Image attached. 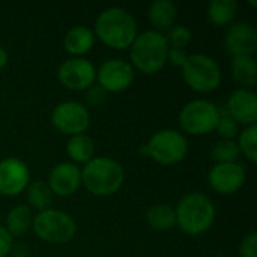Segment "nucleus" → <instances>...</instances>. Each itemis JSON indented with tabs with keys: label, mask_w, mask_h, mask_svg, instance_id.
Returning a JSON list of instances; mask_svg holds the SVG:
<instances>
[{
	"label": "nucleus",
	"mask_w": 257,
	"mask_h": 257,
	"mask_svg": "<svg viewBox=\"0 0 257 257\" xmlns=\"http://www.w3.org/2000/svg\"><path fill=\"white\" fill-rule=\"evenodd\" d=\"M92 30L96 39L114 50L130 48L139 35L136 18L120 6H110L99 12Z\"/></svg>",
	"instance_id": "f257e3e1"
},
{
	"label": "nucleus",
	"mask_w": 257,
	"mask_h": 257,
	"mask_svg": "<svg viewBox=\"0 0 257 257\" xmlns=\"http://www.w3.org/2000/svg\"><path fill=\"white\" fill-rule=\"evenodd\" d=\"M125 181V169L110 157H93L81 169V185L98 197H107L120 190Z\"/></svg>",
	"instance_id": "f03ea898"
},
{
	"label": "nucleus",
	"mask_w": 257,
	"mask_h": 257,
	"mask_svg": "<svg viewBox=\"0 0 257 257\" xmlns=\"http://www.w3.org/2000/svg\"><path fill=\"white\" fill-rule=\"evenodd\" d=\"M176 226L190 236L206 233L215 221L214 202L203 193L185 194L175 208Z\"/></svg>",
	"instance_id": "7ed1b4c3"
},
{
	"label": "nucleus",
	"mask_w": 257,
	"mask_h": 257,
	"mask_svg": "<svg viewBox=\"0 0 257 257\" xmlns=\"http://www.w3.org/2000/svg\"><path fill=\"white\" fill-rule=\"evenodd\" d=\"M169 44L163 33L146 30L139 33L130 47V59L134 69L143 74H157L167 63Z\"/></svg>",
	"instance_id": "20e7f679"
},
{
	"label": "nucleus",
	"mask_w": 257,
	"mask_h": 257,
	"mask_svg": "<svg viewBox=\"0 0 257 257\" xmlns=\"http://www.w3.org/2000/svg\"><path fill=\"white\" fill-rule=\"evenodd\" d=\"M32 230L47 244H66L77 233L75 220L65 211L50 208L33 215Z\"/></svg>",
	"instance_id": "39448f33"
},
{
	"label": "nucleus",
	"mask_w": 257,
	"mask_h": 257,
	"mask_svg": "<svg viewBox=\"0 0 257 257\" xmlns=\"http://www.w3.org/2000/svg\"><path fill=\"white\" fill-rule=\"evenodd\" d=\"M143 154L161 166H173L185 160L188 154V140L181 131L170 128L160 130L145 145Z\"/></svg>",
	"instance_id": "423d86ee"
},
{
	"label": "nucleus",
	"mask_w": 257,
	"mask_h": 257,
	"mask_svg": "<svg viewBox=\"0 0 257 257\" xmlns=\"http://www.w3.org/2000/svg\"><path fill=\"white\" fill-rule=\"evenodd\" d=\"M182 78L197 93H211L221 84V69L208 54H191L182 68Z\"/></svg>",
	"instance_id": "0eeeda50"
},
{
	"label": "nucleus",
	"mask_w": 257,
	"mask_h": 257,
	"mask_svg": "<svg viewBox=\"0 0 257 257\" xmlns=\"http://www.w3.org/2000/svg\"><path fill=\"white\" fill-rule=\"evenodd\" d=\"M221 110L208 99H194L179 111V126L182 134L206 136L215 131Z\"/></svg>",
	"instance_id": "6e6552de"
},
{
	"label": "nucleus",
	"mask_w": 257,
	"mask_h": 257,
	"mask_svg": "<svg viewBox=\"0 0 257 257\" xmlns=\"http://www.w3.org/2000/svg\"><path fill=\"white\" fill-rule=\"evenodd\" d=\"M53 126L69 137L84 134L90 125L89 108L78 101H63L51 111Z\"/></svg>",
	"instance_id": "1a4fd4ad"
},
{
	"label": "nucleus",
	"mask_w": 257,
	"mask_h": 257,
	"mask_svg": "<svg viewBox=\"0 0 257 257\" xmlns=\"http://www.w3.org/2000/svg\"><path fill=\"white\" fill-rule=\"evenodd\" d=\"M57 78L69 90H87L96 81V68L84 57H69L59 66Z\"/></svg>",
	"instance_id": "9d476101"
},
{
	"label": "nucleus",
	"mask_w": 257,
	"mask_h": 257,
	"mask_svg": "<svg viewBox=\"0 0 257 257\" xmlns=\"http://www.w3.org/2000/svg\"><path fill=\"white\" fill-rule=\"evenodd\" d=\"M134 78L136 69L125 59H108L96 69V81L107 93L126 90Z\"/></svg>",
	"instance_id": "9b49d317"
},
{
	"label": "nucleus",
	"mask_w": 257,
	"mask_h": 257,
	"mask_svg": "<svg viewBox=\"0 0 257 257\" xmlns=\"http://www.w3.org/2000/svg\"><path fill=\"white\" fill-rule=\"evenodd\" d=\"M245 167L239 163H221L215 164L208 173V184L209 187L221 194V196H232L238 193L245 184Z\"/></svg>",
	"instance_id": "f8f14e48"
},
{
	"label": "nucleus",
	"mask_w": 257,
	"mask_h": 257,
	"mask_svg": "<svg viewBox=\"0 0 257 257\" xmlns=\"http://www.w3.org/2000/svg\"><path fill=\"white\" fill-rule=\"evenodd\" d=\"M30 184L29 166L15 157H8L0 161V194L15 197L26 191Z\"/></svg>",
	"instance_id": "ddd939ff"
},
{
	"label": "nucleus",
	"mask_w": 257,
	"mask_h": 257,
	"mask_svg": "<svg viewBox=\"0 0 257 257\" xmlns=\"http://www.w3.org/2000/svg\"><path fill=\"white\" fill-rule=\"evenodd\" d=\"M47 184L53 196L69 197L81 187V169L71 161L59 163L50 170Z\"/></svg>",
	"instance_id": "4468645a"
},
{
	"label": "nucleus",
	"mask_w": 257,
	"mask_h": 257,
	"mask_svg": "<svg viewBox=\"0 0 257 257\" xmlns=\"http://www.w3.org/2000/svg\"><path fill=\"white\" fill-rule=\"evenodd\" d=\"M224 113L229 114L238 125H256L257 96L254 90L242 87L233 90L227 99Z\"/></svg>",
	"instance_id": "2eb2a0df"
},
{
	"label": "nucleus",
	"mask_w": 257,
	"mask_h": 257,
	"mask_svg": "<svg viewBox=\"0 0 257 257\" xmlns=\"http://www.w3.org/2000/svg\"><path fill=\"white\" fill-rule=\"evenodd\" d=\"M226 48L232 57L238 56H251L254 57L257 51V30L250 23H236L232 24L224 38Z\"/></svg>",
	"instance_id": "dca6fc26"
},
{
	"label": "nucleus",
	"mask_w": 257,
	"mask_h": 257,
	"mask_svg": "<svg viewBox=\"0 0 257 257\" xmlns=\"http://www.w3.org/2000/svg\"><path fill=\"white\" fill-rule=\"evenodd\" d=\"M96 38L90 27L87 26H74L71 27L65 38H63V47L68 54L72 57H83L86 53H89L95 44Z\"/></svg>",
	"instance_id": "f3484780"
},
{
	"label": "nucleus",
	"mask_w": 257,
	"mask_h": 257,
	"mask_svg": "<svg viewBox=\"0 0 257 257\" xmlns=\"http://www.w3.org/2000/svg\"><path fill=\"white\" fill-rule=\"evenodd\" d=\"M148 18L152 24V30L158 33H167L178 18V8L170 0H155L148 9Z\"/></svg>",
	"instance_id": "a211bd4d"
},
{
	"label": "nucleus",
	"mask_w": 257,
	"mask_h": 257,
	"mask_svg": "<svg viewBox=\"0 0 257 257\" xmlns=\"http://www.w3.org/2000/svg\"><path fill=\"white\" fill-rule=\"evenodd\" d=\"M232 77L242 89H253L257 83V63L251 56L232 57Z\"/></svg>",
	"instance_id": "6ab92c4d"
},
{
	"label": "nucleus",
	"mask_w": 257,
	"mask_h": 257,
	"mask_svg": "<svg viewBox=\"0 0 257 257\" xmlns=\"http://www.w3.org/2000/svg\"><path fill=\"white\" fill-rule=\"evenodd\" d=\"M66 154L74 164H86L95 157L93 140L86 134H78L69 137L66 143Z\"/></svg>",
	"instance_id": "aec40b11"
},
{
	"label": "nucleus",
	"mask_w": 257,
	"mask_h": 257,
	"mask_svg": "<svg viewBox=\"0 0 257 257\" xmlns=\"http://www.w3.org/2000/svg\"><path fill=\"white\" fill-rule=\"evenodd\" d=\"M32 221H33L32 209L27 205H17L8 212L5 227L12 238L15 236L18 238L27 233V230L32 227Z\"/></svg>",
	"instance_id": "412c9836"
},
{
	"label": "nucleus",
	"mask_w": 257,
	"mask_h": 257,
	"mask_svg": "<svg viewBox=\"0 0 257 257\" xmlns=\"http://www.w3.org/2000/svg\"><path fill=\"white\" fill-rule=\"evenodd\" d=\"M148 224L157 232H167L176 226L175 208L166 203H157L151 206L146 212Z\"/></svg>",
	"instance_id": "4be33fe9"
},
{
	"label": "nucleus",
	"mask_w": 257,
	"mask_h": 257,
	"mask_svg": "<svg viewBox=\"0 0 257 257\" xmlns=\"http://www.w3.org/2000/svg\"><path fill=\"white\" fill-rule=\"evenodd\" d=\"M26 199H27V206L30 209H35L38 212L47 211L51 208L53 203V193L48 187L47 182L44 181H33L29 184L26 188Z\"/></svg>",
	"instance_id": "5701e85b"
},
{
	"label": "nucleus",
	"mask_w": 257,
	"mask_h": 257,
	"mask_svg": "<svg viewBox=\"0 0 257 257\" xmlns=\"http://www.w3.org/2000/svg\"><path fill=\"white\" fill-rule=\"evenodd\" d=\"M236 12L238 3L235 0H212L208 6V18L217 27L230 24Z\"/></svg>",
	"instance_id": "b1692460"
},
{
	"label": "nucleus",
	"mask_w": 257,
	"mask_h": 257,
	"mask_svg": "<svg viewBox=\"0 0 257 257\" xmlns=\"http://www.w3.org/2000/svg\"><path fill=\"white\" fill-rule=\"evenodd\" d=\"M239 152L250 161H257V125L245 126L242 131L238 134V142H236Z\"/></svg>",
	"instance_id": "393cba45"
},
{
	"label": "nucleus",
	"mask_w": 257,
	"mask_h": 257,
	"mask_svg": "<svg viewBox=\"0 0 257 257\" xmlns=\"http://www.w3.org/2000/svg\"><path fill=\"white\" fill-rule=\"evenodd\" d=\"M241 152L235 140H220L214 145L211 151V157L215 164L221 163H235L238 161Z\"/></svg>",
	"instance_id": "a878e982"
},
{
	"label": "nucleus",
	"mask_w": 257,
	"mask_h": 257,
	"mask_svg": "<svg viewBox=\"0 0 257 257\" xmlns=\"http://www.w3.org/2000/svg\"><path fill=\"white\" fill-rule=\"evenodd\" d=\"M166 41L172 48H185L193 38L191 30L187 26H173L166 35Z\"/></svg>",
	"instance_id": "bb28decb"
},
{
	"label": "nucleus",
	"mask_w": 257,
	"mask_h": 257,
	"mask_svg": "<svg viewBox=\"0 0 257 257\" xmlns=\"http://www.w3.org/2000/svg\"><path fill=\"white\" fill-rule=\"evenodd\" d=\"M215 131L218 133L221 140H235V137H238V134H239V125L229 114L221 111V116H220Z\"/></svg>",
	"instance_id": "cd10ccee"
},
{
	"label": "nucleus",
	"mask_w": 257,
	"mask_h": 257,
	"mask_svg": "<svg viewBox=\"0 0 257 257\" xmlns=\"http://www.w3.org/2000/svg\"><path fill=\"white\" fill-rule=\"evenodd\" d=\"M107 95L108 93L99 84H93L86 90V102L89 107H99L107 101Z\"/></svg>",
	"instance_id": "c85d7f7f"
},
{
	"label": "nucleus",
	"mask_w": 257,
	"mask_h": 257,
	"mask_svg": "<svg viewBox=\"0 0 257 257\" xmlns=\"http://www.w3.org/2000/svg\"><path fill=\"white\" fill-rule=\"evenodd\" d=\"M239 257H257V233H248L239 244Z\"/></svg>",
	"instance_id": "c756f323"
},
{
	"label": "nucleus",
	"mask_w": 257,
	"mask_h": 257,
	"mask_svg": "<svg viewBox=\"0 0 257 257\" xmlns=\"http://www.w3.org/2000/svg\"><path fill=\"white\" fill-rule=\"evenodd\" d=\"M188 57H190V54L185 51V48H172V47H169L167 63H170L173 66H178V68H184Z\"/></svg>",
	"instance_id": "7c9ffc66"
},
{
	"label": "nucleus",
	"mask_w": 257,
	"mask_h": 257,
	"mask_svg": "<svg viewBox=\"0 0 257 257\" xmlns=\"http://www.w3.org/2000/svg\"><path fill=\"white\" fill-rule=\"evenodd\" d=\"M12 248H14V238L6 230V227L0 224V257L9 256Z\"/></svg>",
	"instance_id": "2f4dec72"
},
{
	"label": "nucleus",
	"mask_w": 257,
	"mask_h": 257,
	"mask_svg": "<svg viewBox=\"0 0 257 257\" xmlns=\"http://www.w3.org/2000/svg\"><path fill=\"white\" fill-rule=\"evenodd\" d=\"M8 51L0 45V71L6 66V63H8Z\"/></svg>",
	"instance_id": "473e14b6"
}]
</instances>
